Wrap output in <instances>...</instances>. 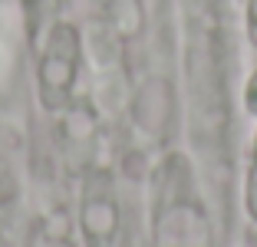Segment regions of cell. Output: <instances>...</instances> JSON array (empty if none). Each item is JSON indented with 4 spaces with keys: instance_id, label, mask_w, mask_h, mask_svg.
<instances>
[{
    "instance_id": "1",
    "label": "cell",
    "mask_w": 257,
    "mask_h": 247,
    "mask_svg": "<svg viewBox=\"0 0 257 247\" xmlns=\"http://www.w3.org/2000/svg\"><path fill=\"white\" fill-rule=\"evenodd\" d=\"M83 73V33L69 20H53L40 37L37 96L46 112H66L76 105V86Z\"/></svg>"
},
{
    "instance_id": "2",
    "label": "cell",
    "mask_w": 257,
    "mask_h": 247,
    "mask_svg": "<svg viewBox=\"0 0 257 247\" xmlns=\"http://www.w3.org/2000/svg\"><path fill=\"white\" fill-rule=\"evenodd\" d=\"M79 231L89 247H109L119 234V201H115L112 175L92 168L83 178L79 191Z\"/></svg>"
},
{
    "instance_id": "3",
    "label": "cell",
    "mask_w": 257,
    "mask_h": 247,
    "mask_svg": "<svg viewBox=\"0 0 257 247\" xmlns=\"http://www.w3.org/2000/svg\"><path fill=\"white\" fill-rule=\"evenodd\" d=\"M244 211L257 224V129H254L250 152H247V172H244Z\"/></svg>"
},
{
    "instance_id": "4",
    "label": "cell",
    "mask_w": 257,
    "mask_h": 247,
    "mask_svg": "<svg viewBox=\"0 0 257 247\" xmlns=\"http://www.w3.org/2000/svg\"><path fill=\"white\" fill-rule=\"evenodd\" d=\"M23 10H27V20H30V33L40 37V30H46L43 17L53 10V0H23Z\"/></svg>"
},
{
    "instance_id": "5",
    "label": "cell",
    "mask_w": 257,
    "mask_h": 247,
    "mask_svg": "<svg viewBox=\"0 0 257 247\" xmlns=\"http://www.w3.org/2000/svg\"><path fill=\"white\" fill-rule=\"evenodd\" d=\"M244 109H247V115H254L257 119V66H254V73L247 76V82H244Z\"/></svg>"
},
{
    "instance_id": "6",
    "label": "cell",
    "mask_w": 257,
    "mask_h": 247,
    "mask_svg": "<svg viewBox=\"0 0 257 247\" xmlns=\"http://www.w3.org/2000/svg\"><path fill=\"white\" fill-rule=\"evenodd\" d=\"M244 30H247L250 46H257V0H247L244 7Z\"/></svg>"
},
{
    "instance_id": "7",
    "label": "cell",
    "mask_w": 257,
    "mask_h": 247,
    "mask_svg": "<svg viewBox=\"0 0 257 247\" xmlns=\"http://www.w3.org/2000/svg\"><path fill=\"white\" fill-rule=\"evenodd\" d=\"M92 4H99V7H106V10H109V7L115 4V0H92Z\"/></svg>"
}]
</instances>
